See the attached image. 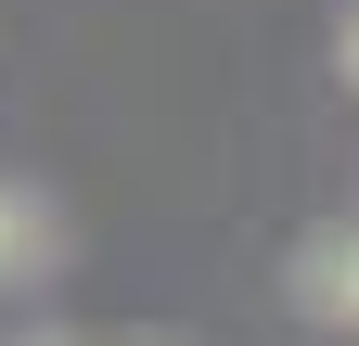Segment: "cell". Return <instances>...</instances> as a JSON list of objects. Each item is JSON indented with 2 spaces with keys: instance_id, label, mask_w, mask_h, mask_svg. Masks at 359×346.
<instances>
[{
  "instance_id": "1",
  "label": "cell",
  "mask_w": 359,
  "mask_h": 346,
  "mask_svg": "<svg viewBox=\"0 0 359 346\" xmlns=\"http://www.w3.org/2000/svg\"><path fill=\"white\" fill-rule=\"evenodd\" d=\"M52 256H65V219H52L26 180H0V282H39Z\"/></svg>"
},
{
  "instance_id": "2",
  "label": "cell",
  "mask_w": 359,
  "mask_h": 346,
  "mask_svg": "<svg viewBox=\"0 0 359 346\" xmlns=\"http://www.w3.org/2000/svg\"><path fill=\"white\" fill-rule=\"evenodd\" d=\"M295 308L308 321H359V231H321L295 256Z\"/></svg>"
},
{
  "instance_id": "3",
  "label": "cell",
  "mask_w": 359,
  "mask_h": 346,
  "mask_svg": "<svg viewBox=\"0 0 359 346\" xmlns=\"http://www.w3.org/2000/svg\"><path fill=\"white\" fill-rule=\"evenodd\" d=\"M346 77H359V13H346Z\"/></svg>"
}]
</instances>
